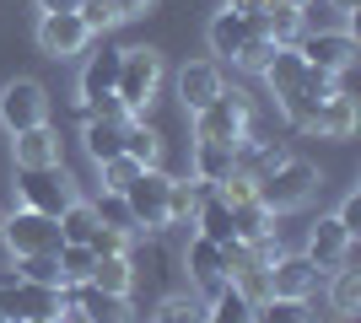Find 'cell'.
<instances>
[{
	"label": "cell",
	"mask_w": 361,
	"mask_h": 323,
	"mask_svg": "<svg viewBox=\"0 0 361 323\" xmlns=\"http://www.w3.org/2000/svg\"><path fill=\"white\" fill-rule=\"evenodd\" d=\"M259 76L270 81V97H275V108L286 113V124H307V113H313L324 97L340 87V76H324V70H313V65L297 54V44H275V54H270V65L259 70Z\"/></svg>",
	"instance_id": "obj_1"
},
{
	"label": "cell",
	"mask_w": 361,
	"mask_h": 323,
	"mask_svg": "<svg viewBox=\"0 0 361 323\" xmlns=\"http://www.w3.org/2000/svg\"><path fill=\"white\" fill-rule=\"evenodd\" d=\"M318 189H324V178H318V167H313V162H302V156H286L281 167H270L264 178H254V194H259V205H264L270 215L302 210Z\"/></svg>",
	"instance_id": "obj_2"
},
{
	"label": "cell",
	"mask_w": 361,
	"mask_h": 323,
	"mask_svg": "<svg viewBox=\"0 0 361 323\" xmlns=\"http://www.w3.org/2000/svg\"><path fill=\"white\" fill-rule=\"evenodd\" d=\"M114 92L124 97V108H130L135 119H146V108L157 103V92H162V54L151 44L119 49V81H114Z\"/></svg>",
	"instance_id": "obj_3"
},
{
	"label": "cell",
	"mask_w": 361,
	"mask_h": 323,
	"mask_svg": "<svg viewBox=\"0 0 361 323\" xmlns=\"http://www.w3.org/2000/svg\"><path fill=\"white\" fill-rule=\"evenodd\" d=\"M195 119V140H226V146H238L243 135H254V103L238 92V87H221L205 108L189 113Z\"/></svg>",
	"instance_id": "obj_4"
},
{
	"label": "cell",
	"mask_w": 361,
	"mask_h": 323,
	"mask_svg": "<svg viewBox=\"0 0 361 323\" xmlns=\"http://www.w3.org/2000/svg\"><path fill=\"white\" fill-rule=\"evenodd\" d=\"M0 237L11 248V259H32V253H60V221L44 210H27V205H16L11 215H0Z\"/></svg>",
	"instance_id": "obj_5"
},
{
	"label": "cell",
	"mask_w": 361,
	"mask_h": 323,
	"mask_svg": "<svg viewBox=\"0 0 361 323\" xmlns=\"http://www.w3.org/2000/svg\"><path fill=\"white\" fill-rule=\"evenodd\" d=\"M297 54L313 65V70H324V76H345L350 65H356L361 44H356L350 27H307L297 38Z\"/></svg>",
	"instance_id": "obj_6"
},
{
	"label": "cell",
	"mask_w": 361,
	"mask_h": 323,
	"mask_svg": "<svg viewBox=\"0 0 361 323\" xmlns=\"http://www.w3.org/2000/svg\"><path fill=\"white\" fill-rule=\"evenodd\" d=\"M167 189H173V172H162V167L135 172V184L124 189V205L135 215V232H167Z\"/></svg>",
	"instance_id": "obj_7"
},
{
	"label": "cell",
	"mask_w": 361,
	"mask_h": 323,
	"mask_svg": "<svg viewBox=\"0 0 361 323\" xmlns=\"http://www.w3.org/2000/svg\"><path fill=\"white\" fill-rule=\"evenodd\" d=\"M65 318L75 323H135V302L119 291H97V286H65Z\"/></svg>",
	"instance_id": "obj_8"
},
{
	"label": "cell",
	"mask_w": 361,
	"mask_h": 323,
	"mask_svg": "<svg viewBox=\"0 0 361 323\" xmlns=\"http://www.w3.org/2000/svg\"><path fill=\"white\" fill-rule=\"evenodd\" d=\"M0 124L6 129H32V124H49V92H44V81H32V76H16L0 87Z\"/></svg>",
	"instance_id": "obj_9"
},
{
	"label": "cell",
	"mask_w": 361,
	"mask_h": 323,
	"mask_svg": "<svg viewBox=\"0 0 361 323\" xmlns=\"http://www.w3.org/2000/svg\"><path fill=\"white\" fill-rule=\"evenodd\" d=\"M87 44H92V32L75 11H38V49H44L49 60H60V65L81 60Z\"/></svg>",
	"instance_id": "obj_10"
},
{
	"label": "cell",
	"mask_w": 361,
	"mask_h": 323,
	"mask_svg": "<svg viewBox=\"0 0 361 323\" xmlns=\"http://www.w3.org/2000/svg\"><path fill=\"white\" fill-rule=\"evenodd\" d=\"M22 205L27 210H44V215H60L65 205L75 200V184H71V172H65V162L60 167H38V172H22Z\"/></svg>",
	"instance_id": "obj_11"
},
{
	"label": "cell",
	"mask_w": 361,
	"mask_h": 323,
	"mask_svg": "<svg viewBox=\"0 0 361 323\" xmlns=\"http://www.w3.org/2000/svg\"><path fill=\"white\" fill-rule=\"evenodd\" d=\"M350 248H356V237H350L334 215H318L313 221V232H307V259H313V270L318 275H329V270H340V264H350Z\"/></svg>",
	"instance_id": "obj_12"
},
{
	"label": "cell",
	"mask_w": 361,
	"mask_h": 323,
	"mask_svg": "<svg viewBox=\"0 0 361 323\" xmlns=\"http://www.w3.org/2000/svg\"><path fill=\"white\" fill-rule=\"evenodd\" d=\"M307 135H318V140H350L356 135V97L345 92V87H334L324 103L307 113V124H302Z\"/></svg>",
	"instance_id": "obj_13"
},
{
	"label": "cell",
	"mask_w": 361,
	"mask_h": 323,
	"mask_svg": "<svg viewBox=\"0 0 361 323\" xmlns=\"http://www.w3.org/2000/svg\"><path fill=\"white\" fill-rule=\"evenodd\" d=\"M11 162L16 172H38V167H60V129L54 124H32L11 135Z\"/></svg>",
	"instance_id": "obj_14"
},
{
	"label": "cell",
	"mask_w": 361,
	"mask_h": 323,
	"mask_svg": "<svg viewBox=\"0 0 361 323\" xmlns=\"http://www.w3.org/2000/svg\"><path fill=\"white\" fill-rule=\"evenodd\" d=\"M264 286H270V296H313L318 270L307 253H275L264 270Z\"/></svg>",
	"instance_id": "obj_15"
},
{
	"label": "cell",
	"mask_w": 361,
	"mask_h": 323,
	"mask_svg": "<svg viewBox=\"0 0 361 323\" xmlns=\"http://www.w3.org/2000/svg\"><path fill=\"white\" fill-rule=\"evenodd\" d=\"M183 270H189V286H195V291H211V286L226 280V248L195 232L189 248H183Z\"/></svg>",
	"instance_id": "obj_16"
},
{
	"label": "cell",
	"mask_w": 361,
	"mask_h": 323,
	"mask_svg": "<svg viewBox=\"0 0 361 323\" xmlns=\"http://www.w3.org/2000/svg\"><path fill=\"white\" fill-rule=\"evenodd\" d=\"M226 87V76H221V65L216 60H195V65H183L178 70V103H183V113H195V108H205L216 92Z\"/></svg>",
	"instance_id": "obj_17"
},
{
	"label": "cell",
	"mask_w": 361,
	"mask_h": 323,
	"mask_svg": "<svg viewBox=\"0 0 361 323\" xmlns=\"http://www.w3.org/2000/svg\"><path fill=\"white\" fill-rule=\"evenodd\" d=\"M248 32H254V22H248L243 11H232V6H221V11L205 22V44H211L216 60H232V54L248 44Z\"/></svg>",
	"instance_id": "obj_18"
},
{
	"label": "cell",
	"mask_w": 361,
	"mask_h": 323,
	"mask_svg": "<svg viewBox=\"0 0 361 323\" xmlns=\"http://www.w3.org/2000/svg\"><path fill=\"white\" fill-rule=\"evenodd\" d=\"M232 172H238V156H232L226 140H195V146H189V178L221 184V178H232Z\"/></svg>",
	"instance_id": "obj_19"
},
{
	"label": "cell",
	"mask_w": 361,
	"mask_h": 323,
	"mask_svg": "<svg viewBox=\"0 0 361 323\" xmlns=\"http://www.w3.org/2000/svg\"><path fill=\"white\" fill-rule=\"evenodd\" d=\"M205 323H254V302H248L232 280H221V286H211V296H205Z\"/></svg>",
	"instance_id": "obj_20"
},
{
	"label": "cell",
	"mask_w": 361,
	"mask_h": 323,
	"mask_svg": "<svg viewBox=\"0 0 361 323\" xmlns=\"http://www.w3.org/2000/svg\"><path fill=\"white\" fill-rule=\"evenodd\" d=\"M114 81H119V49H97V54H87V65H81V97H75V103L114 92Z\"/></svg>",
	"instance_id": "obj_21"
},
{
	"label": "cell",
	"mask_w": 361,
	"mask_h": 323,
	"mask_svg": "<svg viewBox=\"0 0 361 323\" xmlns=\"http://www.w3.org/2000/svg\"><path fill=\"white\" fill-rule=\"evenodd\" d=\"M87 286H97V291H119L130 296L135 291V264H130V253H103V259H92V275Z\"/></svg>",
	"instance_id": "obj_22"
},
{
	"label": "cell",
	"mask_w": 361,
	"mask_h": 323,
	"mask_svg": "<svg viewBox=\"0 0 361 323\" xmlns=\"http://www.w3.org/2000/svg\"><path fill=\"white\" fill-rule=\"evenodd\" d=\"M232 237H238V243H264V237H275V215L259 200L232 205Z\"/></svg>",
	"instance_id": "obj_23"
},
{
	"label": "cell",
	"mask_w": 361,
	"mask_h": 323,
	"mask_svg": "<svg viewBox=\"0 0 361 323\" xmlns=\"http://www.w3.org/2000/svg\"><path fill=\"white\" fill-rule=\"evenodd\" d=\"M81 146H87L92 162H108V156H119V151H124V124L81 119Z\"/></svg>",
	"instance_id": "obj_24"
},
{
	"label": "cell",
	"mask_w": 361,
	"mask_h": 323,
	"mask_svg": "<svg viewBox=\"0 0 361 323\" xmlns=\"http://www.w3.org/2000/svg\"><path fill=\"white\" fill-rule=\"evenodd\" d=\"M329 308L340 318H356L361 312V270H350V264L329 270Z\"/></svg>",
	"instance_id": "obj_25"
},
{
	"label": "cell",
	"mask_w": 361,
	"mask_h": 323,
	"mask_svg": "<svg viewBox=\"0 0 361 323\" xmlns=\"http://www.w3.org/2000/svg\"><path fill=\"white\" fill-rule=\"evenodd\" d=\"M254 323H318L307 296H264L254 302Z\"/></svg>",
	"instance_id": "obj_26"
},
{
	"label": "cell",
	"mask_w": 361,
	"mask_h": 323,
	"mask_svg": "<svg viewBox=\"0 0 361 323\" xmlns=\"http://www.w3.org/2000/svg\"><path fill=\"white\" fill-rule=\"evenodd\" d=\"M124 156H135L140 167H157V156H162V135H157L146 119H130V124H124Z\"/></svg>",
	"instance_id": "obj_27"
},
{
	"label": "cell",
	"mask_w": 361,
	"mask_h": 323,
	"mask_svg": "<svg viewBox=\"0 0 361 323\" xmlns=\"http://www.w3.org/2000/svg\"><path fill=\"white\" fill-rule=\"evenodd\" d=\"M157 323H205V296L189 286V291H173L162 296V308H157Z\"/></svg>",
	"instance_id": "obj_28"
},
{
	"label": "cell",
	"mask_w": 361,
	"mask_h": 323,
	"mask_svg": "<svg viewBox=\"0 0 361 323\" xmlns=\"http://www.w3.org/2000/svg\"><path fill=\"white\" fill-rule=\"evenodd\" d=\"M54 221H60V237H65V243H87L92 232H97V210H92V200H71Z\"/></svg>",
	"instance_id": "obj_29"
},
{
	"label": "cell",
	"mask_w": 361,
	"mask_h": 323,
	"mask_svg": "<svg viewBox=\"0 0 361 323\" xmlns=\"http://www.w3.org/2000/svg\"><path fill=\"white\" fill-rule=\"evenodd\" d=\"M92 210H97V227H108V232H124V237H140L135 232V215H130V205H124V194H97L92 200Z\"/></svg>",
	"instance_id": "obj_30"
},
{
	"label": "cell",
	"mask_w": 361,
	"mask_h": 323,
	"mask_svg": "<svg viewBox=\"0 0 361 323\" xmlns=\"http://www.w3.org/2000/svg\"><path fill=\"white\" fill-rule=\"evenodd\" d=\"M92 253L87 243H60V253H54V264H60V286H81V280L92 275Z\"/></svg>",
	"instance_id": "obj_31"
},
{
	"label": "cell",
	"mask_w": 361,
	"mask_h": 323,
	"mask_svg": "<svg viewBox=\"0 0 361 323\" xmlns=\"http://www.w3.org/2000/svg\"><path fill=\"white\" fill-rule=\"evenodd\" d=\"M97 172H103V189H108V194H124V189H130V184H135V172H140V162H135V156H108V162H97Z\"/></svg>",
	"instance_id": "obj_32"
},
{
	"label": "cell",
	"mask_w": 361,
	"mask_h": 323,
	"mask_svg": "<svg viewBox=\"0 0 361 323\" xmlns=\"http://www.w3.org/2000/svg\"><path fill=\"white\" fill-rule=\"evenodd\" d=\"M270 54H275V44H270V38H264V32H248V44H243L238 54H232V65H238V70H248V76H259V70L270 65Z\"/></svg>",
	"instance_id": "obj_33"
},
{
	"label": "cell",
	"mask_w": 361,
	"mask_h": 323,
	"mask_svg": "<svg viewBox=\"0 0 361 323\" xmlns=\"http://www.w3.org/2000/svg\"><path fill=\"white\" fill-rule=\"evenodd\" d=\"M75 16L87 22L92 38H97V32H108V27H119V6H114V0H81V6H75Z\"/></svg>",
	"instance_id": "obj_34"
},
{
	"label": "cell",
	"mask_w": 361,
	"mask_h": 323,
	"mask_svg": "<svg viewBox=\"0 0 361 323\" xmlns=\"http://www.w3.org/2000/svg\"><path fill=\"white\" fill-rule=\"evenodd\" d=\"M16 275L22 280H44V286H60V264H54V253H32V259H16Z\"/></svg>",
	"instance_id": "obj_35"
},
{
	"label": "cell",
	"mask_w": 361,
	"mask_h": 323,
	"mask_svg": "<svg viewBox=\"0 0 361 323\" xmlns=\"http://www.w3.org/2000/svg\"><path fill=\"white\" fill-rule=\"evenodd\" d=\"M130 243H135V237H124V232H108V227H97V232L87 237V248L97 253V259H103V253H130Z\"/></svg>",
	"instance_id": "obj_36"
},
{
	"label": "cell",
	"mask_w": 361,
	"mask_h": 323,
	"mask_svg": "<svg viewBox=\"0 0 361 323\" xmlns=\"http://www.w3.org/2000/svg\"><path fill=\"white\" fill-rule=\"evenodd\" d=\"M334 221H340V227H345L350 237H361V194H356V189H350V194H345V205L334 210Z\"/></svg>",
	"instance_id": "obj_37"
},
{
	"label": "cell",
	"mask_w": 361,
	"mask_h": 323,
	"mask_svg": "<svg viewBox=\"0 0 361 323\" xmlns=\"http://www.w3.org/2000/svg\"><path fill=\"white\" fill-rule=\"evenodd\" d=\"M114 6H119V22H135V16L157 11V0H114Z\"/></svg>",
	"instance_id": "obj_38"
},
{
	"label": "cell",
	"mask_w": 361,
	"mask_h": 323,
	"mask_svg": "<svg viewBox=\"0 0 361 323\" xmlns=\"http://www.w3.org/2000/svg\"><path fill=\"white\" fill-rule=\"evenodd\" d=\"M226 6H232V11H243V16H259L270 0H226Z\"/></svg>",
	"instance_id": "obj_39"
},
{
	"label": "cell",
	"mask_w": 361,
	"mask_h": 323,
	"mask_svg": "<svg viewBox=\"0 0 361 323\" xmlns=\"http://www.w3.org/2000/svg\"><path fill=\"white\" fill-rule=\"evenodd\" d=\"M324 6H329V11H345V22L361 11V0H324Z\"/></svg>",
	"instance_id": "obj_40"
},
{
	"label": "cell",
	"mask_w": 361,
	"mask_h": 323,
	"mask_svg": "<svg viewBox=\"0 0 361 323\" xmlns=\"http://www.w3.org/2000/svg\"><path fill=\"white\" fill-rule=\"evenodd\" d=\"M81 0H38V11H75Z\"/></svg>",
	"instance_id": "obj_41"
},
{
	"label": "cell",
	"mask_w": 361,
	"mask_h": 323,
	"mask_svg": "<svg viewBox=\"0 0 361 323\" xmlns=\"http://www.w3.org/2000/svg\"><path fill=\"white\" fill-rule=\"evenodd\" d=\"M44 323H71V318H44Z\"/></svg>",
	"instance_id": "obj_42"
},
{
	"label": "cell",
	"mask_w": 361,
	"mask_h": 323,
	"mask_svg": "<svg viewBox=\"0 0 361 323\" xmlns=\"http://www.w3.org/2000/svg\"><path fill=\"white\" fill-rule=\"evenodd\" d=\"M281 6H302V0H281Z\"/></svg>",
	"instance_id": "obj_43"
},
{
	"label": "cell",
	"mask_w": 361,
	"mask_h": 323,
	"mask_svg": "<svg viewBox=\"0 0 361 323\" xmlns=\"http://www.w3.org/2000/svg\"><path fill=\"white\" fill-rule=\"evenodd\" d=\"M0 323H11V318H6V312H0Z\"/></svg>",
	"instance_id": "obj_44"
},
{
	"label": "cell",
	"mask_w": 361,
	"mask_h": 323,
	"mask_svg": "<svg viewBox=\"0 0 361 323\" xmlns=\"http://www.w3.org/2000/svg\"><path fill=\"white\" fill-rule=\"evenodd\" d=\"M340 323H356V318H340Z\"/></svg>",
	"instance_id": "obj_45"
}]
</instances>
